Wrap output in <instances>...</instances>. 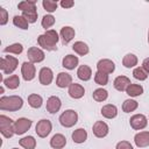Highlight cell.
Wrapping results in <instances>:
<instances>
[{
	"instance_id": "cell-22",
	"label": "cell",
	"mask_w": 149,
	"mask_h": 149,
	"mask_svg": "<svg viewBox=\"0 0 149 149\" xmlns=\"http://www.w3.org/2000/svg\"><path fill=\"white\" fill-rule=\"evenodd\" d=\"M77 76H78V78L79 79H81V80H90V78H91V76H92V70H91V68L88 66V65H80L79 68H78V70H77Z\"/></svg>"
},
{
	"instance_id": "cell-19",
	"label": "cell",
	"mask_w": 149,
	"mask_h": 149,
	"mask_svg": "<svg viewBox=\"0 0 149 149\" xmlns=\"http://www.w3.org/2000/svg\"><path fill=\"white\" fill-rule=\"evenodd\" d=\"M66 144V139L62 134H55L50 140V146L55 149H62Z\"/></svg>"
},
{
	"instance_id": "cell-20",
	"label": "cell",
	"mask_w": 149,
	"mask_h": 149,
	"mask_svg": "<svg viewBox=\"0 0 149 149\" xmlns=\"http://www.w3.org/2000/svg\"><path fill=\"white\" fill-rule=\"evenodd\" d=\"M78 62H79V59H78L77 56H74V55H66V56L63 58L62 64H63V66H64L65 69H68V70H73V69L78 65Z\"/></svg>"
},
{
	"instance_id": "cell-37",
	"label": "cell",
	"mask_w": 149,
	"mask_h": 149,
	"mask_svg": "<svg viewBox=\"0 0 149 149\" xmlns=\"http://www.w3.org/2000/svg\"><path fill=\"white\" fill-rule=\"evenodd\" d=\"M22 16H23L29 23H34V22H36V20H37V12H36V9L22 12Z\"/></svg>"
},
{
	"instance_id": "cell-39",
	"label": "cell",
	"mask_w": 149,
	"mask_h": 149,
	"mask_svg": "<svg viewBox=\"0 0 149 149\" xmlns=\"http://www.w3.org/2000/svg\"><path fill=\"white\" fill-rule=\"evenodd\" d=\"M42 5H43L44 9L47 12H49V13H52V12H55L57 9V2L52 1V0H43Z\"/></svg>"
},
{
	"instance_id": "cell-11",
	"label": "cell",
	"mask_w": 149,
	"mask_h": 149,
	"mask_svg": "<svg viewBox=\"0 0 149 149\" xmlns=\"http://www.w3.org/2000/svg\"><path fill=\"white\" fill-rule=\"evenodd\" d=\"M97 69H98L99 72L108 74V73H112L115 70V65L111 59H100L97 64Z\"/></svg>"
},
{
	"instance_id": "cell-21",
	"label": "cell",
	"mask_w": 149,
	"mask_h": 149,
	"mask_svg": "<svg viewBox=\"0 0 149 149\" xmlns=\"http://www.w3.org/2000/svg\"><path fill=\"white\" fill-rule=\"evenodd\" d=\"M61 37H62V42L63 44H68L73 37H74V29L66 26V27H63L61 29Z\"/></svg>"
},
{
	"instance_id": "cell-40",
	"label": "cell",
	"mask_w": 149,
	"mask_h": 149,
	"mask_svg": "<svg viewBox=\"0 0 149 149\" xmlns=\"http://www.w3.org/2000/svg\"><path fill=\"white\" fill-rule=\"evenodd\" d=\"M41 23H42V27H43L44 29H48V28H50V27L55 23V17H54L52 15H50V14L44 15Z\"/></svg>"
},
{
	"instance_id": "cell-4",
	"label": "cell",
	"mask_w": 149,
	"mask_h": 149,
	"mask_svg": "<svg viewBox=\"0 0 149 149\" xmlns=\"http://www.w3.org/2000/svg\"><path fill=\"white\" fill-rule=\"evenodd\" d=\"M0 132L7 139L12 137L15 134L14 133V122L10 118H8L6 115H0Z\"/></svg>"
},
{
	"instance_id": "cell-26",
	"label": "cell",
	"mask_w": 149,
	"mask_h": 149,
	"mask_svg": "<svg viewBox=\"0 0 149 149\" xmlns=\"http://www.w3.org/2000/svg\"><path fill=\"white\" fill-rule=\"evenodd\" d=\"M126 92L130 97H139V95H141L143 93V87L141 85H139V84H130L126 88Z\"/></svg>"
},
{
	"instance_id": "cell-6",
	"label": "cell",
	"mask_w": 149,
	"mask_h": 149,
	"mask_svg": "<svg viewBox=\"0 0 149 149\" xmlns=\"http://www.w3.org/2000/svg\"><path fill=\"white\" fill-rule=\"evenodd\" d=\"M51 128H52L51 122L48 119H42V120H40L37 122L36 128H35V132H36V134L40 137H47L50 134Z\"/></svg>"
},
{
	"instance_id": "cell-44",
	"label": "cell",
	"mask_w": 149,
	"mask_h": 149,
	"mask_svg": "<svg viewBox=\"0 0 149 149\" xmlns=\"http://www.w3.org/2000/svg\"><path fill=\"white\" fill-rule=\"evenodd\" d=\"M142 68L146 70L147 73H149V57L146 58V59L143 61V63H142Z\"/></svg>"
},
{
	"instance_id": "cell-38",
	"label": "cell",
	"mask_w": 149,
	"mask_h": 149,
	"mask_svg": "<svg viewBox=\"0 0 149 149\" xmlns=\"http://www.w3.org/2000/svg\"><path fill=\"white\" fill-rule=\"evenodd\" d=\"M133 76H134V78L137 79V80H146L147 77H148V73L146 72V70H144L143 68H140V66H139V68H135V69H134Z\"/></svg>"
},
{
	"instance_id": "cell-36",
	"label": "cell",
	"mask_w": 149,
	"mask_h": 149,
	"mask_svg": "<svg viewBox=\"0 0 149 149\" xmlns=\"http://www.w3.org/2000/svg\"><path fill=\"white\" fill-rule=\"evenodd\" d=\"M94 81H95L98 85H102V86H104V85H106V84L108 83V74L97 71L95 74H94Z\"/></svg>"
},
{
	"instance_id": "cell-34",
	"label": "cell",
	"mask_w": 149,
	"mask_h": 149,
	"mask_svg": "<svg viewBox=\"0 0 149 149\" xmlns=\"http://www.w3.org/2000/svg\"><path fill=\"white\" fill-rule=\"evenodd\" d=\"M93 99L95 101H104L107 99L108 97V92L105 90V88H97L94 92H93Z\"/></svg>"
},
{
	"instance_id": "cell-28",
	"label": "cell",
	"mask_w": 149,
	"mask_h": 149,
	"mask_svg": "<svg viewBox=\"0 0 149 149\" xmlns=\"http://www.w3.org/2000/svg\"><path fill=\"white\" fill-rule=\"evenodd\" d=\"M20 146L24 149H35L36 147V140L33 136H24L20 140Z\"/></svg>"
},
{
	"instance_id": "cell-3",
	"label": "cell",
	"mask_w": 149,
	"mask_h": 149,
	"mask_svg": "<svg viewBox=\"0 0 149 149\" xmlns=\"http://www.w3.org/2000/svg\"><path fill=\"white\" fill-rule=\"evenodd\" d=\"M77 120H78V114L73 109H66L59 116L61 125L63 127H66V128H70V127L74 126L77 123Z\"/></svg>"
},
{
	"instance_id": "cell-13",
	"label": "cell",
	"mask_w": 149,
	"mask_h": 149,
	"mask_svg": "<svg viewBox=\"0 0 149 149\" xmlns=\"http://www.w3.org/2000/svg\"><path fill=\"white\" fill-rule=\"evenodd\" d=\"M61 106H62L61 99L58 97H56V95H52V97H50L47 100V111L49 113H51V114L58 112L59 108H61Z\"/></svg>"
},
{
	"instance_id": "cell-12",
	"label": "cell",
	"mask_w": 149,
	"mask_h": 149,
	"mask_svg": "<svg viewBox=\"0 0 149 149\" xmlns=\"http://www.w3.org/2000/svg\"><path fill=\"white\" fill-rule=\"evenodd\" d=\"M92 132L93 134L97 136V137H105L107 134H108V126L104 122V121H97L94 125H93V128H92Z\"/></svg>"
},
{
	"instance_id": "cell-32",
	"label": "cell",
	"mask_w": 149,
	"mask_h": 149,
	"mask_svg": "<svg viewBox=\"0 0 149 149\" xmlns=\"http://www.w3.org/2000/svg\"><path fill=\"white\" fill-rule=\"evenodd\" d=\"M17 8L22 12H27V10H31V9H36V1H29V0H24L19 2Z\"/></svg>"
},
{
	"instance_id": "cell-27",
	"label": "cell",
	"mask_w": 149,
	"mask_h": 149,
	"mask_svg": "<svg viewBox=\"0 0 149 149\" xmlns=\"http://www.w3.org/2000/svg\"><path fill=\"white\" fill-rule=\"evenodd\" d=\"M72 49L74 50V52H77L80 56H84V55L88 54V47H87V44L84 43V42H81V41L74 42V44L72 45Z\"/></svg>"
},
{
	"instance_id": "cell-2",
	"label": "cell",
	"mask_w": 149,
	"mask_h": 149,
	"mask_svg": "<svg viewBox=\"0 0 149 149\" xmlns=\"http://www.w3.org/2000/svg\"><path fill=\"white\" fill-rule=\"evenodd\" d=\"M23 105V100L19 95H9L2 97L0 99V109L1 111H19Z\"/></svg>"
},
{
	"instance_id": "cell-15",
	"label": "cell",
	"mask_w": 149,
	"mask_h": 149,
	"mask_svg": "<svg viewBox=\"0 0 149 149\" xmlns=\"http://www.w3.org/2000/svg\"><path fill=\"white\" fill-rule=\"evenodd\" d=\"M72 84V77L66 72H59L56 78V85L61 88L68 87Z\"/></svg>"
},
{
	"instance_id": "cell-8",
	"label": "cell",
	"mask_w": 149,
	"mask_h": 149,
	"mask_svg": "<svg viewBox=\"0 0 149 149\" xmlns=\"http://www.w3.org/2000/svg\"><path fill=\"white\" fill-rule=\"evenodd\" d=\"M21 73H22V77L24 80H31L34 79L35 74H36V69H35V65L30 62H23L22 63V66H21Z\"/></svg>"
},
{
	"instance_id": "cell-35",
	"label": "cell",
	"mask_w": 149,
	"mask_h": 149,
	"mask_svg": "<svg viewBox=\"0 0 149 149\" xmlns=\"http://www.w3.org/2000/svg\"><path fill=\"white\" fill-rule=\"evenodd\" d=\"M3 51L5 52H12V54H15V55H20L23 51V47L20 43H14V44H10L7 48H5Z\"/></svg>"
},
{
	"instance_id": "cell-5",
	"label": "cell",
	"mask_w": 149,
	"mask_h": 149,
	"mask_svg": "<svg viewBox=\"0 0 149 149\" xmlns=\"http://www.w3.org/2000/svg\"><path fill=\"white\" fill-rule=\"evenodd\" d=\"M17 63H19L17 58H15L13 56H5L0 61V68L3 71V73L9 74L17 68Z\"/></svg>"
},
{
	"instance_id": "cell-30",
	"label": "cell",
	"mask_w": 149,
	"mask_h": 149,
	"mask_svg": "<svg viewBox=\"0 0 149 149\" xmlns=\"http://www.w3.org/2000/svg\"><path fill=\"white\" fill-rule=\"evenodd\" d=\"M42 102H43V100H42V97L41 95H38V94H30L29 97H28V104L33 107V108H40L41 106H42Z\"/></svg>"
},
{
	"instance_id": "cell-23",
	"label": "cell",
	"mask_w": 149,
	"mask_h": 149,
	"mask_svg": "<svg viewBox=\"0 0 149 149\" xmlns=\"http://www.w3.org/2000/svg\"><path fill=\"white\" fill-rule=\"evenodd\" d=\"M101 114H102V116H105L106 119H113V118L116 116L118 109H116V107H115L114 105L108 104V105L102 106V108H101Z\"/></svg>"
},
{
	"instance_id": "cell-14",
	"label": "cell",
	"mask_w": 149,
	"mask_h": 149,
	"mask_svg": "<svg viewBox=\"0 0 149 149\" xmlns=\"http://www.w3.org/2000/svg\"><path fill=\"white\" fill-rule=\"evenodd\" d=\"M38 78H40V83H41L42 85H49V84L52 81L54 73H52L51 69H49V68H42V69L40 70Z\"/></svg>"
},
{
	"instance_id": "cell-18",
	"label": "cell",
	"mask_w": 149,
	"mask_h": 149,
	"mask_svg": "<svg viewBox=\"0 0 149 149\" xmlns=\"http://www.w3.org/2000/svg\"><path fill=\"white\" fill-rule=\"evenodd\" d=\"M130 79L126 76H119L114 79V87L118 91H126V88L128 87V85H130Z\"/></svg>"
},
{
	"instance_id": "cell-42",
	"label": "cell",
	"mask_w": 149,
	"mask_h": 149,
	"mask_svg": "<svg viewBox=\"0 0 149 149\" xmlns=\"http://www.w3.org/2000/svg\"><path fill=\"white\" fill-rule=\"evenodd\" d=\"M116 149H133V146L128 141H120L116 144Z\"/></svg>"
},
{
	"instance_id": "cell-25",
	"label": "cell",
	"mask_w": 149,
	"mask_h": 149,
	"mask_svg": "<svg viewBox=\"0 0 149 149\" xmlns=\"http://www.w3.org/2000/svg\"><path fill=\"white\" fill-rule=\"evenodd\" d=\"M3 85L6 87L10 88V90H15L20 85V79H19V77L16 74H12L8 78H5L3 79Z\"/></svg>"
},
{
	"instance_id": "cell-16",
	"label": "cell",
	"mask_w": 149,
	"mask_h": 149,
	"mask_svg": "<svg viewBox=\"0 0 149 149\" xmlns=\"http://www.w3.org/2000/svg\"><path fill=\"white\" fill-rule=\"evenodd\" d=\"M134 142L139 148H144L149 146V132H140L135 135Z\"/></svg>"
},
{
	"instance_id": "cell-33",
	"label": "cell",
	"mask_w": 149,
	"mask_h": 149,
	"mask_svg": "<svg viewBox=\"0 0 149 149\" xmlns=\"http://www.w3.org/2000/svg\"><path fill=\"white\" fill-rule=\"evenodd\" d=\"M13 23H14V26H16L21 29H28V26H29V22L22 15H15L13 17Z\"/></svg>"
},
{
	"instance_id": "cell-17",
	"label": "cell",
	"mask_w": 149,
	"mask_h": 149,
	"mask_svg": "<svg viewBox=\"0 0 149 149\" xmlns=\"http://www.w3.org/2000/svg\"><path fill=\"white\" fill-rule=\"evenodd\" d=\"M85 93V90L84 87L80 85V84H77V83H73L69 86V95L73 99H79L84 95Z\"/></svg>"
},
{
	"instance_id": "cell-24",
	"label": "cell",
	"mask_w": 149,
	"mask_h": 149,
	"mask_svg": "<svg viewBox=\"0 0 149 149\" xmlns=\"http://www.w3.org/2000/svg\"><path fill=\"white\" fill-rule=\"evenodd\" d=\"M86 139H87V133H86V130L84 128H78V129L73 130V133H72V140H73V142H76V143H83V142L86 141Z\"/></svg>"
},
{
	"instance_id": "cell-45",
	"label": "cell",
	"mask_w": 149,
	"mask_h": 149,
	"mask_svg": "<svg viewBox=\"0 0 149 149\" xmlns=\"http://www.w3.org/2000/svg\"><path fill=\"white\" fill-rule=\"evenodd\" d=\"M148 43H149V30H148Z\"/></svg>"
},
{
	"instance_id": "cell-10",
	"label": "cell",
	"mask_w": 149,
	"mask_h": 149,
	"mask_svg": "<svg viewBox=\"0 0 149 149\" xmlns=\"http://www.w3.org/2000/svg\"><path fill=\"white\" fill-rule=\"evenodd\" d=\"M129 123H130L132 128H134L136 130H140V129H143L147 126L148 121H147V118L143 114H135L130 118Z\"/></svg>"
},
{
	"instance_id": "cell-9",
	"label": "cell",
	"mask_w": 149,
	"mask_h": 149,
	"mask_svg": "<svg viewBox=\"0 0 149 149\" xmlns=\"http://www.w3.org/2000/svg\"><path fill=\"white\" fill-rule=\"evenodd\" d=\"M27 56H28V59L30 61V63H40L44 59V52L36 47L29 48L27 51Z\"/></svg>"
},
{
	"instance_id": "cell-43",
	"label": "cell",
	"mask_w": 149,
	"mask_h": 149,
	"mask_svg": "<svg viewBox=\"0 0 149 149\" xmlns=\"http://www.w3.org/2000/svg\"><path fill=\"white\" fill-rule=\"evenodd\" d=\"M74 5V2L72 1V0H62L61 1V6L63 7V8H70V7H72Z\"/></svg>"
},
{
	"instance_id": "cell-29",
	"label": "cell",
	"mask_w": 149,
	"mask_h": 149,
	"mask_svg": "<svg viewBox=\"0 0 149 149\" xmlns=\"http://www.w3.org/2000/svg\"><path fill=\"white\" fill-rule=\"evenodd\" d=\"M122 64L126 68H133L137 64V57L134 54H127L122 59Z\"/></svg>"
},
{
	"instance_id": "cell-46",
	"label": "cell",
	"mask_w": 149,
	"mask_h": 149,
	"mask_svg": "<svg viewBox=\"0 0 149 149\" xmlns=\"http://www.w3.org/2000/svg\"><path fill=\"white\" fill-rule=\"evenodd\" d=\"M13 149H17V148H13Z\"/></svg>"
},
{
	"instance_id": "cell-1",
	"label": "cell",
	"mask_w": 149,
	"mask_h": 149,
	"mask_svg": "<svg viewBox=\"0 0 149 149\" xmlns=\"http://www.w3.org/2000/svg\"><path fill=\"white\" fill-rule=\"evenodd\" d=\"M58 40H59V37H58L57 31L56 30H52V29H49L44 34H42V35H40L37 37V43L43 49L49 50V51H52V50H56L57 49L56 44H57Z\"/></svg>"
},
{
	"instance_id": "cell-41",
	"label": "cell",
	"mask_w": 149,
	"mask_h": 149,
	"mask_svg": "<svg viewBox=\"0 0 149 149\" xmlns=\"http://www.w3.org/2000/svg\"><path fill=\"white\" fill-rule=\"evenodd\" d=\"M7 21H8V14H7V10L5 9V8H0V24L1 26H3V24H6L7 23Z\"/></svg>"
},
{
	"instance_id": "cell-7",
	"label": "cell",
	"mask_w": 149,
	"mask_h": 149,
	"mask_svg": "<svg viewBox=\"0 0 149 149\" xmlns=\"http://www.w3.org/2000/svg\"><path fill=\"white\" fill-rule=\"evenodd\" d=\"M31 126V120L27 118H20L14 122V133L17 135L24 134Z\"/></svg>"
},
{
	"instance_id": "cell-31",
	"label": "cell",
	"mask_w": 149,
	"mask_h": 149,
	"mask_svg": "<svg viewBox=\"0 0 149 149\" xmlns=\"http://www.w3.org/2000/svg\"><path fill=\"white\" fill-rule=\"evenodd\" d=\"M137 106H139L137 101H135L133 99H127L122 104V109H123L125 113H130V112L135 111L137 108Z\"/></svg>"
}]
</instances>
